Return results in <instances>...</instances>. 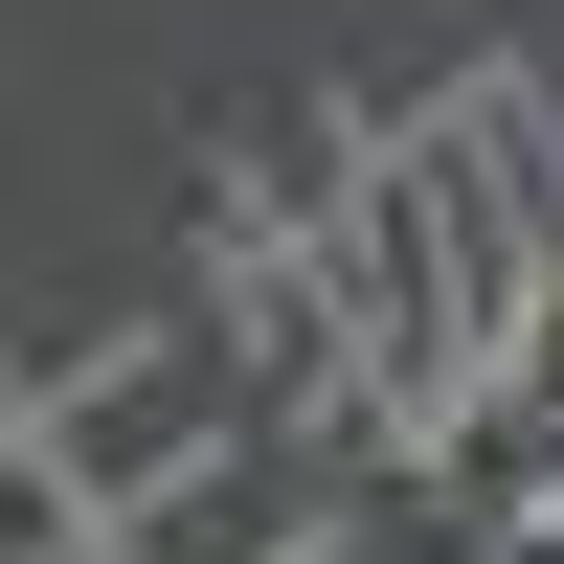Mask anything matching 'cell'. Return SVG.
Listing matches in <instances>:
<instances>
[{
	"label": "cell",
	"instance_id": "cell-1",
	"mask_svg": "<svg viewBox=\"0 0 564 564\" xmlns=\"http://www.w3.org/2000/svg\"><path fill=\"white\" fill-rule=\"evenodd\" d=\"M406 159H430V226H452V294H475V339H497V316H520L542 271H564V113H542L520 68H475V90H452L430 135H406Z\"/></svg>",
	"mask_w": 564,
	"mask_h": 564
},
{
	"label": "cell",
	"instance_id": "cell-7",
	"mask_svg": "<svg viewBox=\"0 0 564 564\" xmlns=\"http://www.w3.org/2000/svg\"><path fill=\"white\" fill-rule=\"evenodd\" d=\"M316 564H361V542H316Z\"/></svg>",
	"mask_w": 564,
	"mask_h": 564
},
{
	"label": "cell",
	"instance_id": "cell-3",
	"mask_svg": "<svg viewBox=\"0 0 564 564\" xmlns=\"http://www.w3.org/2000/svg\"><path fill=\"white\" fill-rule=\"evenodd\" d=\"M113 542H135V564H316V475H294L271 430H226L204 475H159Z\"/></svg>",
	"mask_w": 564,
	"mask_h": 564
},
{
	"label": "cell",
	"instance_id": "cell-4",
	"mask_svg": "<svg viewBox=\"0 0 564 564\" xmlns=\"http://www.w3.org/2000/svg\"><path fill=\"white\" fill-rule=\"evenodd\" d=\"M68 542H113V520H90V475L23 430V406H0V564H68Z\"/></svg>",
	"mask_w": 564,
	"mask_h": 564
},
{
	"label": "cell",
	"instance_id": "cell-5",
	"mask_svg": "<svg viewBox=\"0 0 564 564\" xmlns=\"http://www.w3.org/2000/svg\"><path fill=\"white\" fill-rule=\"evenodd\" d=\"M497 384H520V406H564V271H542L520 316H497Z\"/></svg>",
	"mask_w": 564,
	"mask_h": 564
},
{
	"label": "cell",
	"instance_id": "cell-6",
	"mask_svg": "<svg viewBox=\"0 0 564 564\" xmlns=\"http://www.w3.org/2000/svg\"><path fill=\"white\" fill-rule=\"evenodd\" d=\"M68 564H135V542H68Z\"/></svg>",
	"mask_w": 564,
	"mask_h": 564
},
{
	"label": "cell",
	"instance_id": "cell-2",
	"mask_svg": "<svg viewBox=\"0 0 564 564\" xmlns=\"http://www.w3.org/2000/svg\"><path fill=\"white\" fill-rule=\"evenodd\" d=\"M226 430H271V384H249L226 339H113V361H90L68 406H45V452L90 475V520H135L159 475H204Z\"/></svg>",
	"mask_w": 564,
	"mask_h": 564
}]
</instances>
